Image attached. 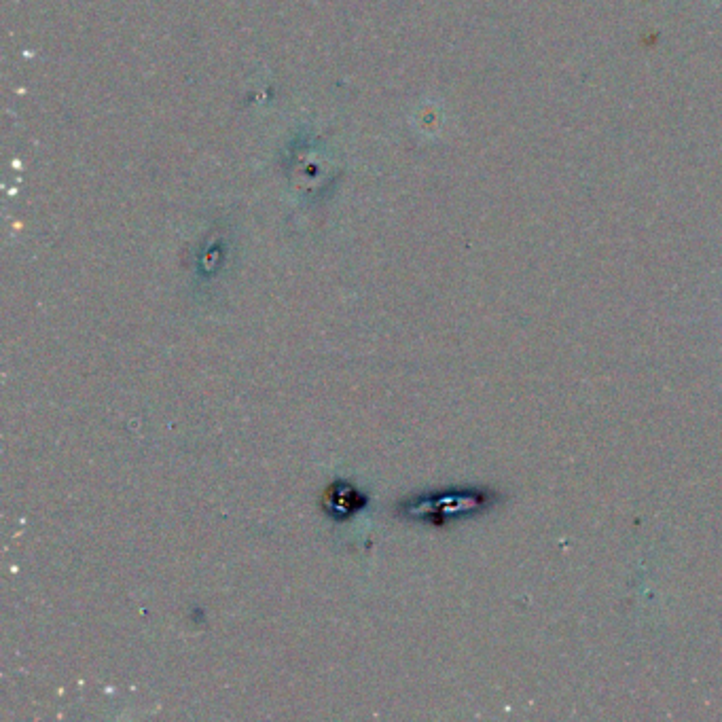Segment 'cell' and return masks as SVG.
<instances>
[{
	"mask_svg": "<svg viewBox=\"0 0 722 722\" xmlns=\"http://www.w3.org/2000/svg\"><path fill=\"white\" fill-rule=\"evenodd\" d=\"M498 494L490 490H460V492H445L435 494L428 500L415 502L409 509L413 517H426L432 523H445L458 517L479 515L490 511L498 504Z\"/></svg>",
	"mask_w": 722,
	"mask_h": 722,
	"instance_id": "obj_1",
	"label": "cell"
},
{
	"mask_svg": "<svg viewBox=\"0 0 722 722\" xmlns=\"http://www.w3.org/2000/svg\"><path fill=\"white\" fill-rule=\"evenodd\" d=\"M324 509H327L329 515L337 517V519H346L354 513H358L360 509L367 504V498L360 494L356 487H352L350 483H333L327 492H324L322 498Z\"/></svg>",
	"mask_w": 722,
	"mask_h": 722,
	"instance_id": "obj_2",
	"label": "cell"
}]
</instances>
